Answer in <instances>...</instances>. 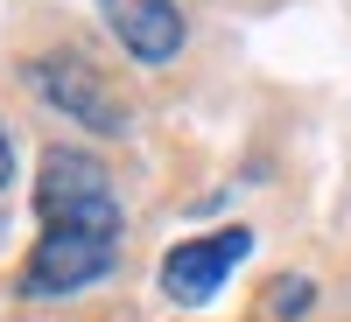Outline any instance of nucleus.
Returning a JSON list of instances; mask_svg holds the SVG:
<instances>
[{
  "label": "nucleus",
  "instance_id": "nucleus-1",
  "mask_svg": "<svg viewBox=\"0 0 351 322\" xmlns=\"http://www.w3.org/2000/svg\"><path fill=\"white\" fill-rule=\"evenodd\" d=\"M36 211H43V245L28 252V273H21L36 301L77 295V287H92L120 267L127 217H120V189H112L99 155L49 148L36 168Z\"/></svg>",
  "mask_w": 351,
  "mask_h": 322
},
{
  "label": "nucleus",
  "instance_id": "nucleus-2",
  "mask_svg": "<svg viewBox=\"0 0 351 322\" xmlns=\"http://www.w3.org/2000/svg\"><path fill=\"white\" fill-rule=\"evenodd\" d=\"M28 84L64 112V120H77L84 133H127V98L112 92V77L92 64V56H77V49H49L28 64Z\"/></svg>",
  "mask_w": 351,
  "mask_h": 322
},
{
  "label": "nucleus",
  "instance_id": "nucleus-3",
  "mask_svg": "<svg viewBox=\"0 0 351 322\" xmlns=\"http://www.w3.org/2000/svg\"><path fill=\"white\" fill-rule=\"evenodd\" d=\"M246 252H253V231H246V224H232V231H204V239L176 245V252L162 259V295H169L176 308H204Z\"/></svg>",
  "mask_w": 351,
  "mask_h": 322
},
{
  "label": "nucleus",
  "instance_id": "nucleus-4",
  "mask_svg": "<svg viewBox=\"0 0 351 322\" xmlns=\"http://www.w3.org/2000/svg\"><path fill=\"white\" fill-rule=\"evenodd\" d=\"M99 14H106V28L120 36V49L134 64H176L183 42H190L176 0H99Z\"/></svg>",
  "mask_w": 351,
  "mask_h": 322
},
{
  "label": "nucleus",
  "instance_id": "nucleus-5",
  "mask_svg": "<svg viewBox=\"0 0 351 322\" xmlns=\"http://www.w3.org/2000/svg\"><path fill=\"white\" fill-rule=\"evenodd\" d=\"M267 308H274L281 322H295V315H309V308H316V280H309V273H281V280L267 287Z\"/></svg>",
  "mask_w": 351,
  "mask_h": 322
},
{
  "label": "nucleus",
  "instance_id": "nucleus-6",
  "mask_svg": "<svg viewBox=\"0 0 351 322\" xmlns=\"http://www.w3.org/2000/svg\"><path fill=\"white\" fill-rule=\"evenodd\" d=\"M14 183V148H8V133H0V189Z\"/></svg>",
  "mask_w": 351,
  "mask_h": 322
}]
</instances>
